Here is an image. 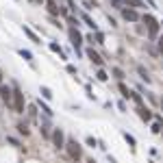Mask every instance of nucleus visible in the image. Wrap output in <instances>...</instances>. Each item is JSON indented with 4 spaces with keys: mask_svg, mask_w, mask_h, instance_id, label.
<instances>
[{
    "mask_svg": "<svg viewBox=\"0 0 163 163\" xmlns=\"http://www.w3.org/2000/svg\"><path fill=\"white\" fill-rule=\"evenodd\" d=\"M65 150H68L70 159H74V161H79L83 157V148H81V144H79L76 139H68V141H65Z\"/></svg>",
    "mask_w": 163,
    "mask_h": 163,
    "instance_id": "obj_1",
    "label": "nucleus"
},
{
    "mask_svg": "<svg viewBox=\"0 0 163 163\" xmlns=\"http://www.w3.org/2000/svg\"><path fill=\"white\" fill-rule=\"evenodd\" d=\"M50 139H52V144H54V148H57V150L65 148V135H63V130H61V128H54Z\"/></svg>",
    "mask_w": 163,
    "mask_h": 163,
    "instance_id": "obj_2",
    "label": "nucleus"
},
{
    "mask_svg": "<svg viewBox=\"0 0 163 163\" xmlns=\"http://www.w3.org/2000/svg\"><path fill=\"white\" fill-rule=\"evenodd\" d=\"M13 109H15V113H24V96L20 89L13 91Z\"/></svg>",
    "mask_w": 163,
    "mask_h": 163,
    "instance_id": "obj_3",
    "label": "nucleus"
},
{
    "mask_svg": "<svg viewBox=\"0 0 163 163\" xmlns=\"http://www.w3.org/2000/svg\"><path fill=\"white\" fill-rule=\"evenodd\" d=\"M0 98L4 100V104H7V107H9V104H13V91H11V87L0 85Z\"/></svg>",
    "mask_w": 163,
    "mask_h": 163,
    "instance_id": "obj_4",
    "label": "nucleus"
},
{
    "mask_svg": "<svg viewBox=\"0 0 163 163\" xmlns=\"http://www.w3.org/2000/svg\"><path fill=\"white\" fill-rule=\"evenodd\" d=\"M122 18L126 22H139L141 20L139 13H137V9H122Z\"/></svg>",
    "mask_w": 163,
    "mask_h": 163,
    "instance_id": "obj_5",
    "label": "nucleus"
},
{
    "mask_svg": "<svg viewBox=\"0 0 163 163\" xmlns=\"http://www.w3.org/2000/svg\"><path fill=\"white\" fill-rule=\"evenodd\" d=\"M70 39H72V46H74L76 52H79V46L83 43V35L76 31V28H70Z\"/></svg>",
    "mask_w": 163,
    "mask_h": 163,
    "instance_id": "obj_6",
    "label": "nucleus"
},
{
    "mask_svg": "<svg viewBox=\"0 0 163 163\" xmlns=\"http://www.w3.org/2000/svg\"><path fill=\"white\" fill-rule=\"evenodd\" d=\"M87 59H89V61H91L94 65H98V68L102 65V57H100V54H98V52H96L94 48H89V50H87Z\"/></svg>",
    "mask_w": 163,
    "mask_h": 163,
    "instance_id": "obj_7",
    "label": "nucleus"
},
{
    "mask_svg": "<svg viewBox=\"0 0 163 163\" xmlns=\"http://www.w3.org/2000/svg\"><path fill=\"white\" fill-rule=\"evenodd\" d=\"M137 115H139L144 122H150V120H152V111H150L148 107H144V104H141V107H137Z\"/></svg>",
    "mask_w": 163,
    "mask_h": 163,
    "instance_id": "obj_8",
    "label": "nucleus"
},
{
    "mask_svg": "<svg viewBox=\"0 0 163 163\" xmlns=\"http://www.w3.org/2000/svg\"><path fill=\"white\" fill-rule=\"evenodd\" d=\"M46 11H48L50 15H59V13H61V9L57 7V0H46Z\"/></svg>",
    "mask_w": 163,
    "mask_h": 163,
    "instance_id": "obj_9",
    "label": "nucleus"
},
{
    "mask_svg": "<svg viewBox=\"0 0 163 163\" xmlns=\"http://www.w3.org/2000/svg\"><path fill=\"white\" fill-rule=\"evenodd\" d=\"M141 22L150 28V26H155V24H159L157 20H155V15H150V13H146V15H141Z\"/></svg>",
    "mask_w": 163,
    "mask_h": 163,
    "instance_id": "obj_10",
    "label": "nucleus"
},
{
    "mask_svg": "<svg viewBox=\"0 0 163 163\" xmlns=\"http://www.w3.org/2000/svg\"><path fill=\"white\" fill-rule=\"evenodd\" d=\"M22 31H24V35H26V37H28L31 41H35V43H41L39 37H37V35H35V33H33V31H31L28 26H22Z\"/></svg>",
    "mask_w": 163,
    "mask_h": 163,
    "instance_id": "obj_11",
    "label": "nucleus"
},
{
    "mask_svg": "<svg viewBox=\"0 0 163 163\" xmlns=\"http://www.w3.org/2000/svg\"><path fill=\"white\" fill-rule=\"evenodd\" d=\"M50 50H52V52H57L61 59H65V54H63V50H61V46H59L57 41H50Z\"/></svg>",
    "mask_w": 163,
    "mask_h": 163,
    "instance_id": "obj_12",
    "label": "nucleus"
},
{
    "mask_svg": "<svg viewBox=\"0 0 163 163\" xmlns=\"http://www.w3.org/2000/svg\"><path fill=\"white\" fill-rule=\"evenodd\" d=\"M159 26H161V24H155V26L148 28V37H150V39H157V35H159Z\"/></svg>",
    "mask_w": 163,
    "mask_h": 163,
    "instance_id": "obj_13",
    "label": "nucleus"
},
{
    "mask_svg": "<svg viewBox=\"0 0 163 163\" xmlns=\"http://www.w3.org/2000/svg\"><path fill=\"white\" fill-rule=\"evenodd\" d=\"M124 2H126L130 9H141V7H144V2H141V0H124Z\"/></svg>",
    "mask_w": 163,
    "mask_h": 163,
    "instance_id": "obj_14",
    "label": "nucleus"
},
{
    "mask_svg": "<svg viewBox=\"0 0 163 163\" xmlns=\"http://www.w3.org/2000/svg\"><path fill=\"white\" fill-rule=\"evenodd\" d=\"M37 107H39V109L43 111V113H46V115H52V113H54V111H50V107H48L46 102H41V100H37Z\"/></svg>",
    "mask_w": 163,
    "mask_h": 163,
    "instance_id": "obj_15",
    "label": "nucleus"
},
{
    "mask_svg": "<svg viewBox=\"0 0 163 163\" xmlns=\"http://www.w3.org/2000/svg\"><path fill=\"white\" fill-rule=\"evenodd\" d=\"M130 98H133V102H135L137 107H141V104H144V98H141L139 94H135V91H130Z\"/></svg>",
    "mask_w": 163,
    "mask_h": 163,
    "instance_id": "obj_16",
    "label": "nucleus"
},
{
    "mask_svg": "<svg viewBox=\"0 0 163 163\" xmlns=\"http://www.w3.org/2000/svg\"><path fill=\"white\" fill-rule=\"evenodd\" d=\"M118 89L122 91V96H124V98H130V89H128V87H126L122 81H120V85H118Z\"/></svg>",
    "mask_w": 163,
    "mask_h": 163,
    "instance_id": "obj_17",
    "label": "nucleus"
},
{
    "mask_svg": "<svg viewBox=\"0 0 163 163\" xmlns=\"http://www.w3.org/2000/svg\"><path fill=\"white\" fill-rule=\"evenodd\" d=\"M18 133H20V135H24V137H26V135H28V133H31V130H28V126H26V124H24V122H20V124H18Z\"/></svg>",
    "mask_w": 163,
    "mask_h": 163,
    "instance_id": "obj_18",
    "label": "nucleus"
},
{
    "mask_svg": "<svg viewBox=\"0 0 163 163\" xmlns=\"http://www.w3.org/2000/svg\"><path fill=\"white\" fill-rule=\"evenodd\" d=\"M83 20H85V24H87L89 28H94V31H96V22H94V20H91L87 13H83Z\"/></svg>",
    "mask_w": 163,
    "mask_h": 163,
    "instance_id": "obj_19",
    "label": "nucleus"
},
{
    "mask_svg": "<svg viewBox=\"0 0 163 163\" xmlns=\"http://www.w3.org/2000/svg\"><path fill=\"white\" fill-rule=\"evenodd\" d=\"M122 137L126 139V141H128V146H130V148H135V144H137V141H135V137H133V135H128V133H122Z\"/></svg>",
    "mask_w": 163,
    "mask_h": 163,
    "instance_id": "obj_20",
    "label": "nucleus"
},
{
    "mask_svg": "<svg viewBox=\"0 0 163 163\" xmlns=\"http://www.w3.org/2000/svg\"><path fill=\"white\" fill-rule=\"evenodd\" d=\"M137 72H139V76H141V79H144V81H146V83H150V76H148V72H146V70H144L141 65L137 68Z\"/></svg>",
    "mask_w": 163,
    "mask_h": 163,
    "instance_id": "obj_21",
    "label": "nucleus"
},
{
    "mask_svg": "<svg viewBox=\"0 0 163 163\" xmlns=\"http://www.w3.org/2000/svg\"><path fill=\"white\" fill-rule=\"evenodd\" d=\"M39 94H41V96H43V98H48V100L52 98V91H50L48 87H41V89H39Z\"/></svg>",
    "mask_w": 163,
    "mask_h": 163,
    "instance_id": "obj_22",
    "label": "nucleus"
},
{
    "mask_svg": "<svg viewBox=\"0 0 163 163\" xmlns=\"http://www.w3.org/2000/svg\"><path fill=\"white\" fill-rule=\"evenodd\" d=\"M161 126H163L161 120H157V122L152 124V133H155V135H159V133H161Z\"/></svg>",
    "mask_w": 163,
    "mask_h": 163,
    "instance_id": "obj_23",
    "label": "nucleus"
},
{
    "mask_svg": "<svg viewBox=\"0 0 163 163\" xmlns=\"http://www.w3.org/2000/svg\"><path fill=\"white\" fill-rule=\"evenodd\" d=\"M20 57H24V59H26V61H33V54H31V52H28V50H24V48H22V50H20Z\"/></svg>",
    "mask_w": 163,
    "mask_h": 163,
    "instance_id": "obj_24",
    "label": "nucleus"
},
{
    "mask_svg": "<svg viewBox=\"0 0 163 163\" xmlns=\"http://www.w3.org/2000/svg\"><path fill=\"white\" fill-rule=\"evenodd\" d=\"M83 4H85V9H94V7H98V2H96V0H85Z\"/></svg>",
    "mask_w": 163,
    "mask_h": 163,
    "instance_id": "obj_25",
    "label": "nucleus"
},
{
    "mask_svg": "<svg viewBox=\"0 0 163 163\" xmlns=\"http://www.w3.org/2000/svg\"><path fill=\"white\" fill-rule=\"evenodd\" d=\"M68 24H70L72 28H76V26H79V20H76L74 15H70V18H68Z\"/></svg>",
    "mask_w": 163,
    "mask_h": 163,
    "instance_id": "obj_26",
    "label": "nucleus"
},
{
    "mask_svg": "<svg viewBox=\"0 0 163 163\" xmlns=\"http://www.w3.org/2000/svg\"><path fill=\"white\" fill-rule=\"evenodd\" d=\"M28 115H31V120H35V115H37V107H35V104L28 107Z\"/></svg>",
    "mask_w": 163,
    "mask_h": 163,
    "instance_id": "obj_27",
    "label": "nucleus"
},
{
    "mask_svg": "<svg viewBox=\"0 0 163 163\" xmlns=\"http://www.w3.org/2000/svg\"><path fill=\"white\" fill-rule=\"evenodd\" d=\"M96 76H98V81H107V79H109V76H107V72H104V70H98V74H96Z\"/></svg>",
    "mask_w": 163,
    "mask_h": 163,
    "instance_id": "obj_28",
    "label": "nucleus"
},
{
    "mask_svg": "<svg viewBox=\"0 0 163 163\" xmlns=\"http://www.w3.org/2000/svg\"><path fill=\"white\" fill-rule=\"evenodd\" d=\"M41 135H43L46 139H50V137H52V133L48 130V126H41Z\"/></svg>",
    "mask_w": 163,
    "mask_h": 163,
    "instance_id": "obj_29",
    "label": "nucleus"
},
{
    "mask_svg": "<svg viewBox=\"0 0 163 163\" xmlns=\"http://www.w3.org/2000/svg\"><path fill=\"white\" fill-rule=\"evenodd\" d=\"M87 146L96 148V146H98V139H96V137H87Z\"/></svg>",
    "mask_w": 163,
    "mask_h": 163,
    "instance_id": "obj_30",
    "label": "nucleus"
},
{
    "mask_svg": "<svg viewBox=\"0 0 163 163\" xmlns=\"http://www.w3.org/2000/svg\"><path fill=\"white\" fill-rule=\"evenodd\" d=\"M113 74H115V79H120V81L124 79V72L120 70V68H113Z\"/></svg>",
    "mask_w": 163,
    "mask_h": 163,
    "instance_id": "obj_31",
    "label": "nucleus"
},
{
    "mask_svg": "<svg viewBox=\"0 0 163 163\" xmlns=\"http://www.w3.org/2000/svg\"><path fill=\"white\" fill-rule=\"evenodd\" d=\"M96 43H104V35L96 31Z\"/></svg>",
    "mask_w": 163,
    "mask_h": 163,
    "instance_id": "obj_32",
    "label": "nucleus"
},
{
    "mask_svg": "<svg viewBox=\"0 0 163 163\" xmlns=\"http://www.w3.org/2000/svg\"><path fill=\"white\" fill-rule=\"evenodd\" d=\"M122 2H124V0H111V4H113L115 9H124V7H122Z\"/></svg>",
    "mask_w": 163,
    "mask_h": 163,
    "instance_id": "obj_33",
    "label": "nucleus"
},
{
    "mask_svg": "<svg viewBox=\"0 0 163 163\" xmlns=\"http://www.w3.org/2000/svg\"><path fill=\"white\" fill-rule=\"evenodd\" d=\"M157 43H159V52L163 54V35L161 37H157Z\"/></svg>",
    "mask_w": 163,
    "mask_h": 163,
    "instance_id": "obj_34",
    "label": "nucleus"
},
{
    "mask_svg": "<svg viewBox=\"0 0 163 163\" xmlns=\"http://www.w3.org/2000/svg\"><path fill=\"white\" fill-rule=\"evenodd\" d=\"M65 70H68V74H76V65H68Z\"/></svg>",
    "mask_w": 163,
    "mask_h": 163,
    "instance_id": "obj_35",
    "label": "nucleus"
},
{
    "mask_svg": "<svg viewBox=\"0 0 163 163\" xmlns=\"http://www.w3.org/2000/svg\"><path fill=\"white\" fill-rule=\"evenodd\" d=\"M0 83H2V70H0Z\"/></svg>",
    "mask_w": 163,
    "mask_h": 163,
    "instance_id": "obj_36",
    "label": "nucleus"
},
{
    "mask_svg": "<svg viewBox=\"0 0 163 163\" xmlns=\"http://www.w3.org/2000/svg\"><path fill=\"white\" fill-rule=\"evenodd\" d=\"M159 24H161V26H163V22H159Z\"/></svg>",
    "mask_w": 163,
    "mask_h": 163,
    "instance_id": "obj_37",
    "label": "nucleus"
},
{
    "mask_svg": "<svg viewBox=\"0 0 163 163\" xmlns=\"http://www.w3.org/2000/svg\"><path fill=\"white\" fill-rule=\"evenodd\" d=\"M89 163H96V161H89Z\"/></svg>",
    "mask_w": 163,
    "mask_h": 163,
    "instance_id": "obj_38",
    "label": "nucleus"
}]
</instances>
